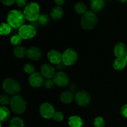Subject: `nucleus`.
Here are the masks:
<instances>
[{
    "mask_svg": "<svg viewBox=\"0 0 127 127\" xmlns=\"http://www.w3.org/2000/svg\"><path fill=\"white\" fill-rule=\"evenodd\" d=\"M24 14L21 11L13 9L7 15V22L12 28L19 29L24 25L25 21Z\"/></svg>",
    "mask_w": 127,
    "mask_h": 127,
    "instance_id": "obj_1",
    "label": "nucleus"
},
{
    "mask_svg": "<svg viewBox=\"0 0 127 127\" xmlns=\"http://www.w3.org/2000/svg\"><path fill=\"white\" fill-rule=\"evenodd\" d=\"M10 107L14 113L17 115H21L26 111L27 102L22 96L15 95L11 99Z\"/></svg>",
    "mask_w": 127,
    "mask_h": 127,
    "instance_id": "obj_2",
    "label": "nucleus"
},
{
    "mask_svg": "<svg viewBox=\"0 0 127 127\" xmlns=\"http://www.w3.org/2000/svg\"><path fill=\"white\" fill-rule=\"evenodd\" d=\"M40 6L35 2H31L27 4L24 10V14L26 19L31 22L38 21L40 16Z\"/></svg>",
    "mask_w": 127,
    "mask_h": 127,
    "instance_id": "obj_3",
    "label": "nucleus"
},
{
    "mask_svg": "<svg viewBox=\"0 0 127 127\" xmlns=\"http://www.w3.org/2000/svg\"><path fill=\"white\" fill-rule=\"evenodd\" d=\"M98 19L93 11H88L82 16L81 26L84 30H91L96 26Z\"/></svg>",
    "mask_w": 127,
    "mask_h": 127,
    "instance_id": "obj_4",
    "label": "nucleus"
},
{
    "mask_svg": "<svg viewBox=\"0 0 127 127\" xmlns=\"http://www.w3.org/2000/svg\"><path fill=\"white\" fill-rule=\"evenodd\" d=\"M4 91L9 95H16L18 94L21 89V86L18 81L12 78H6L2 84Z\"/></svg>",
    "mask_w": 127,
    "mask_h": 127,
    "instance_id": "obj_5",
    "label": "nucleus"
},
{
    "mask_svg": "<svg viewBox=\"0 0 127 127\" xmlns=\"http://www.w3.org/2000/svg\"><path fill=\"white\" fill-rule=\"evenodd\" d=\"M78 57V53L75 50L68 48L62 53V62L65 66L73 65L76 62Z\"/></svg>",
    "mask_w": 127,
    "mask_h": 127,
    "instance_id": "obj_6",
    "label": "nucleus"
},
{
    "mask_svg": "<svg viewBox=\"0 0 127 127\" xmlns=\"http://www.w3.org/2000/svg\"><path fill=\"white\" fill-rule=\"evenodd\" d=\"M37 33L35 27L32 25H23L19 29V35L22 39L28 40L32 38Z\"/></svg>",
    "mask_w": 127,
    "mask_h": 127,
    "instance_id": "obj_7",
    "label": "nucleus"
},
{
    "mask_svg": "<svg viewBox=\"0 0 127 127\" xmlns=\"http://www.w3.org/2000/svg\"><path fill=\"white\" fill-rule=\"evenodd\" d=\"M91 97L89 93L86 91H78L74 95V100L79 106L86 107L90 104Z\"/></svg>",
    "mask_w": 127,
    "mask_h": 127,
    "instance_id": "obj_8",
    "label": "nucleus"
},
{
    "mask_svg": "<svg viewBox=\"0 0 127 127\" xmlns=\"http://www.w3.org/2000/svg\"><path fill=\"white\" fill-rule=\"evenodd\" d=\"M39 112L41 116L45 119L53 118L55 112V109L53 105L49 102H44L39 107Z\"/></svg>",
    "mask_w": 127,
    "mask_h": 127,
    "instance_id": "obj_9",
    "label": "nucleus"
},
{
    "mask_svg": "<svg viewBox=\"0 0 127 127\" xmlns=\"http://www.w3.org/2000/svg\"><path fill=\"white\" fill-rule=\"evenodd\" d=\"M55 85L60 88H64L68 86L69 83V78L66 73L63 71H58L55 73L53 78Z\"/></svg>",
    "mask_w": 127,
    "mask_h": 127,
    "instance_id": "obj_10",
    "label": "nucleus"
},
{
    "mask_svg": "<svg viewBox=\"0 0 127 127\" xmlns=\"http://www.w3.org/2000/svg\"><path fill=\"white\" fill-rule=\"evenodd\" d=\"M29 83L30 85L35 88H38L42 86L44 83L43 76L41 73L38 72H35L33 74H31L29 78Z\"/></svg>",
    "mask_w": 127,
    "mask_h": 127,
    "instance_id": "obj_11",
    "label": "nucleus"
},
{
    "mask_svg": "<svg viewBox=\"0 0 127 127\" xmlns=\"http://www.w3.org/2000/svg\"><path fill=\"white\" fill-rule=\"evenodd\" d=\"M27 56L31 60L38 61L42 57V52L38 47L32 46L27 50Z\"/></svg>",
    "mask_w": 127,
    "mask_h": 127,
    "instance_id": "obj_12",
    "label": "nucleus"
},
{
    "mask_svg": "<svg viewBox=\"0 0 127 127\" xmlns=\"http://www.w3.org/2000/svg\"><path fill=\"white\" fill-rule=\"evenodd\" d=\"M41 74L43 78L46 79H51L53 78L55 74V70L54 67L48 63H44L41 66L40 68Z\"/></svg>",
    "mask_w": 127,
    "mask_h": 127,
    "instance_id": "obj_13",
    "label": "nucleus"
},
{
    "mask_svg": "<svg viewBox=\"0 0 127 127\" xmlns=\"http://www.w3.org/2000/svg\"><path fill=\"white\" fill-rule=\"evenodd\" d=\"M47 58L51 63L58 64L62 62V54L56 50H51L47 54Z\"/></svg>",
    "mask_w": 127,
    "mask_h": 127,
    "instance_id": "obj_14",
    "label": "nucleus"
},
{
    "mask_svg": "<svg viewBox=\"0 0 127 127\" xmlns=\"http://www.w3.org/2000/svg\"><path fill=\"white\" fill-rule=\"evenodd\" d=\"M114 53L117 58H121L125 57V55L127 53V47L122 42H119L115 44L114 48Z\"/></svg>",
    "mask_w": 127,
    "mask_h": 127,
    "instance_id": "obj_15",
    "label": "nucleus"
},
{
    "mask_svg": "<svg viewBox=\"0 0 127 127\" xmlns=\"http://www.w3.org/2000/svg\"><path fill=\"white\" fill-rule=\"evenodd\" d=\"M60 100L66 104H71L74 99V95L71 91H64L60 94Z\"/></svg>",
    "mask_w": 127,
    "mask_h": 127,
    "instance_id": "obj_16",
    "label": "nucleus"
},
{
    "mask_svg": "<svg viewBox=\"0 0 127 127\" xmlns=\"http://www.w3.org/2000/svg\"><path fill=\"white\" fill-rule=\"evenodd\" d=\"M68 124L70 127H82L83 125V121L80 117L73 115L68 119Z\"/></svg>",
    "mask_w": 127,
    "mask_h": 127,
    "instance_id": "obj_17",
    "label": "nucleus"
},
{
    "mask_svg": "<svg viewBox=\"0 0 127 127\" xmlns=\"http://www.w3.org/2000/svg\"><path fill=\"white\" fill-rule=\"evenodd\" d=\"M64 11L61 6H57L53 7L50 12V16L53 20H60L63 17Z\"/></svg>",
    "mask_w": 127,
    "mask_h": 127,
    "instance_id": "obj_18",
    "label": "nucleus"
},
{
    "mask_svg": "<svg viewBox=\"0 0 127 127\" xmlns=\"http://www.w3.org/2000/svg\"><path fill=\"white\" fill-rule=\"evenodd\" d=\"M127 62L124 57L117 58L113 63V67L117 71H121L124 69L127 66Z\"/></svg>",
    "mask_w": 127,
    "mask_h": 127,
    "instance_id": "obj_19",
    "label": "nucleus"
},
{
    "mask_svg": "<svg viewBox=\"0 0 127 127\" xmlns=\"http://www.w3.org/2000/svg\"><path fill=\"white\" fill-rule=\"evenodd\" d=\"M104 6V0H91V7L92 11L93 12H99Z\"/></svg>",
    "mask_w": 127,
    "mask_h": 127,
    "instance_id": "obj_20",
    "label": "nucleus"
},
{
    "mask_svg": "<svg viewBox=\"0 0 127 127\" xmlns=\"http://www.w3.org/2000/svg\"><path fill=\"white\" fill-rule=\"evenodd\" d=\"M13 54L16 57L19 58H22L27 55V50L22 46L15 47L13 50Z\"/></svg>",
    "mask_w": 127,
    "mask_h": 127,
    "instance_id": "obj_21",
    "label": "nucleus"
},
{
    "mask_svg": "<svg viewBox=\"0 0 127 127\" xmlns=\"http://www.w3.org/2000/svg\"><path fill=\"white\" fill-rule=\"evenodd\" d=\"M11 113L9 110L5 106L0 107V120L1 122H6L9 119Z\"/></svg>",
    "mask_w": 127,
    "mask_h": 127,
    "instance_id": "obj_22",
    "label": "nucleus"
},
{
    "mask_svg": "<svg viewBox=\"0 0 127 127\" xmlns=\"http://www.w3.org/2000/svg\"><path fill=\"white\" fill-rule=\"evenodd\" d=\"M74 11L78 14L83 15L87 12V6L83 2H78L74 5Z\"/></svg>",
    "mask_w": 127,
    "mask_h": 127,
    "instance_id": "obj_23",
    "label": "nucleus"
},
{
    "mask_svg": "<svg viewBox=\"0 0 127 127\" xmlns=\"http://www.w3.org/2000/svg\"><path fill=\"white\" fill-rule=\"evenodd\" d=\"M12 27L8 23L2 22L0 27V33L1 35H7L11 32Z\"/></svg>",
    "mask_w": 127,
    "mask_h": 127,
    "instance_id": "obj_24",
    "label": "nucleus"
},
{
    "mask_svg": "<svg viewBox=\"0 0 127 127\" xmlns=\"http://www.w3.org/2000/svg\"><path fill=\"white\" fill-rule=\"evenodd\" d=\"M9 127H24V124L21 118L14 117L10 121Z\"/></svg>",
    "mask_w": 127,
    "mask_h": 127,
    "instance_id": "obj_25",
    "label": "nucleus"
},
{
    "mask_svg": "<svg viewBox=\"0 0 127 127\" xmlns=\"http://www.w3.org/2000/svg\"><path fill=\"white\" fill-rule=\"evenodd\" d=\"M11 43L12 45L15 46V47H17V46H20L22 42V38L19 35H15L11 37Z\"/></svg>",
    "mask_w": 127,
    "mask_h": 127,
    "instance_id": "obj_26",
    "label": "nucleus"
},
{
    "mask_svg": "<svg viewBox=\"0 0 127 127\" xmlns=\"http://www.w3.org/2000/svg\"><path fill=\"white\" fill-rule=\"evenodd\" d=\"M23 70L25 73L31 75L35 73V67L31 63H26L24 65Z\"/></svg>",
    "mask_w": 127,
    "mask_h": 127,
    "instance_id": "obj_27",
    "label": "nucleus"
},
{
    "mask_svg": "<svg viewBox=\"0 0 127 127\" xmlns=\"http://www.w3.org/2000/svg\"><path fill=\"white\" fill-rule=\"evenodd\" d=\"M11 102V99L7 95L5 94H2L0 97V104L1 106H5V105H8Z\"/></svg>",
    "mask_w": 127,
    "mask_h": 127,
    "instance_id": "obj_28",
    "label": "nucleus"
},
{
    "mask_svg": "<svg viewBox=\"0 0 127 127\" xmlns=\"http://www.w3.org/2000/svg\"><path fill=\"white\" fill-rule=\"evenodd\" d=\"M93 124L95 127H104L105 125V120L102 117H97L94 120Z\"/></svg>",
    "mask_w": 127,
    "mask_h": 127,
    "instance_id": "obj_29",
    "label": "nucleus"
},
{
    "mask_svg": "<svg viewBox=\"0 0 127 127\" xmlns=\"http://www.w3.org/2000/svg\"><path fill=\"white\" fill-rule=\"evenodd\" d=\"M38 21L41 25L44 26V25L47 24L48 23V22H49V17L45 14H42L40 15Z\"/></svg>",
    "mask_w": 127,
    "mask_h": 127,
    "instance_id": "obj_30",
    "label": "nucleus"
},
{
    "mask_svg": "<svg viewBox=\"0 0 127 127\" xmlns=\"http://www.w3.org/2000/svg\"><path fill=\"white\" fill-rule=\"evenodd\" d=\"M55 84V83L54 81H53V79H46L44 81V83H43V85H44V86L47 89H52V88H53V87H54Z\"/></svg>",
    "mask_w": 127,
    "mask_h": 127,
    "instance_id": "obj_31",
    "label": "nucleus"
},
{
    "mask_svg": "<svg viewBox=\"0 0 127 127\" xmlns=\"http://www.w3.org/2000/svg\"><path fill=\"white\" fill-rule=\"evenodd\" d=\"M53 120L56 122H61L64 119V115L60 111H56L53 117Z\"/></svg>",
    "mask_w": 127,
    "mask_h": 127,
    "instance_id": "obj_32",
    "label": "nucleus"
},
{
    "mask_svg": "<svg viewBox=\"0 0 127 127\" xmlns=\"http://www.w3.org/2000/svg\"><path fill=\"white\" fill-rule=\"evenodd\" d=\"M120 114L124 117L127 118V104L123 105L120 109Z\"/></svg>",
    "mask_w": 127,
    "mask_h": 127,
    "instance_id": "obj_33",
    "label": "nucleus"
},
{
    "mask_svg": "<svg viewBox=\"0 0 127 127\" xmlns=\"http://www.w3.org/2000/svg\"><path fill=\"white\" fill-rule=\"evenodd\" d=\"M1 1L4 5L7 6H12L14 2H16V0H1Z\"/></svg>",
    "mask_w": 127,
    "mask_h": 127,
    "instance_id": "obj_34",
    "label": "nucleus"
},
{
    "mask_svg": "<svg viewBox=\"0 0 127 127\" xmlns=\"http://www.w3.org/2000/svg\"><path fill=\"white\" fill-rule=\"evenodd\" d=\"M16 3L17 4L19 7H24L27 6V0H16Z\"/></svg>",
    "mask_w": 127,
    "mask_h": 127,
    "instance_id": "obj_35",
    "label": "nucleus"
},
{
    "mask_svg": "<svg viewBox=\"0 0 127 127\" xmlns=\"http://www.w3.org/2000/svg\"><path fill=\"white\" fill-rule=\"evenodd\" d=\"M54 1L56 4L59 6H61L63 4H64L66 2V0H54Z\"/></svg>",
    "mask_w": 127,
    "mask_h": 127,
    "instance_id": "obj_36",
    "label": "nucleus"
},
{
    "mask_svg": "<svg viewBox=\"0 0 127 127\" xmlns=\"http://www.w3.org/2000/svg\"><path fill=\"white\" fill-rule=\"evenodd\" d=\"M117 1L121 3H125V2H127V0H117Z\"/></svg>",
    "mask_w": 127,
    "mask_h": 127,
    "instance_id": "obj_37",
    "label": "nucleus"
},
{
    "mask_svg": "<svg viewBox=\"0 0 127 127\" xmlns=\"http://www.w3.org/2000/svg\"><path fill=\"white\" fill-rule=\"evenodd\" d=\"M124 58H125V60H126V61L127 62V54L125 55V57H124Z\"/></svg>",
    "mask_w": 127,
    "mask_h": 127,
    "instance_id": "obj_38",
    "label": "nucleus"
}]
</instances>
